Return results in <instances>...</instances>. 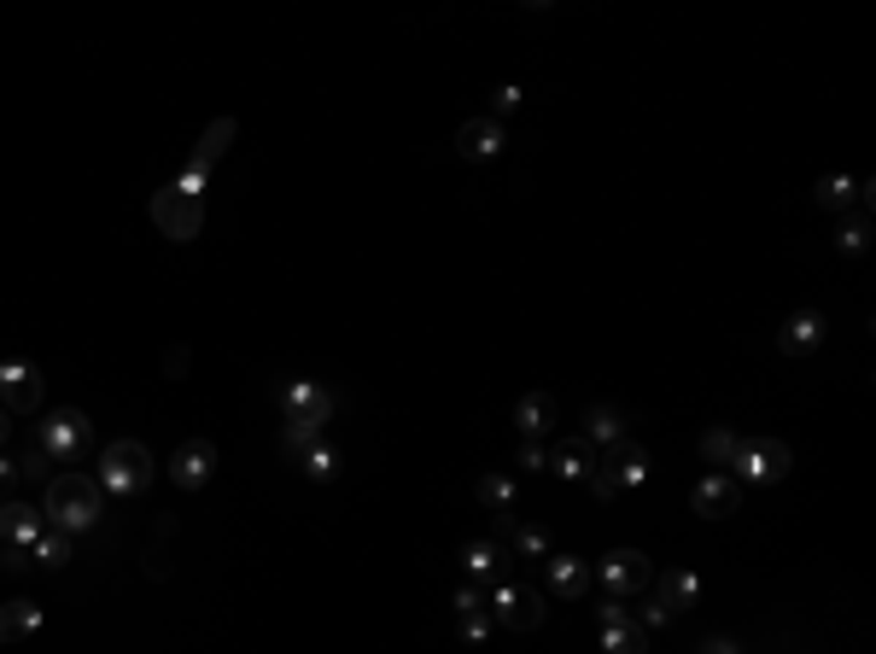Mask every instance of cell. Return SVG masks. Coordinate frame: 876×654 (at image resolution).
<instances>
[{
    "label": "cell",
    "mask_w": 876,
    "mask_h": 654,
    "mask_svg": "<svg viewBox=\"0 0 876 654\" xmlns=\"http://www.w3.org/2000/svg\"><path fill=\"white\" fill-rule=\"evenodd\" d=\"M106 514V497H99V479H88V474H54L47 479V509H42V520L54 532H94V520Z\"/></svg>",
    "instance_id": "obj_1"
},
{
    "label": "cell",
    "mask_w": 876,
    "mask_h": 654,
    "mask_svg": "<svg viewBox=\"0 0 876 654\" xmlns=\"http://www.w3.org/2000/svg\"><path fill=\"white\" fill-rule=\"evenodd\" d=\"M153 485V450L141 439H111L99 450V491H117V497H134Z\"/></svg>",
    "instance_id": "obj_2"
},
{
    "label": "cell",
    "mask_w": 876,
    "mask_h": 654,
    "mask_svg": "<svg viewBox=\"0 0 876 654\" xmlns=\"http://www.w3.org/2000/svg\"><path fill=\"white\" fill-rule=\"evenodd\" d=\"M153 228L164 234V240H193V234L205 228V205H199L193 193H181V188H158L153 193Z\"/></svg>",
    "instance_id": "obj_3"
},
{
    "label": "cell",
    "mask_w": 876,
    "mask_h": 654,
    "mask_svg": "<svg viewBox=\"0 0 876 654\" xmlns=\"http://www.w3.org/2000/svg\"><path fill=\"white\" fill-rule=\"evenodd\" d=\"M234 141V117H216V123L199 135V146L188 153V170H181L170 188H181V193H193V199H205V181H211V164L223 158V146Z\"/></svg>",
    "instance_id": "obj_4"
},
{
    "label": "cell",
    "mask_w": 876,
    "mask_h": 654,
    "mask_svg": "<svg viewBox=\"0 0 876 654\" xmlns=\"http://www.w3.org/2000/svg\"><path fill=\"white\" fill-rule=\"evenodd\" d=\"M47 532V520H42V509H29V502H0V538H7V549H12V573H24L29 567V549H36V538Z\"/></svg>",
    "instance_id": "obj_5"
},
{
    "label": "cell",
    "mask_w": 876,
    "mask_h": 654,
    "mask_svg": "<svg viewBox=\"0 0 876 654\" xmlns=\"http://www.w3.org/2000/svg\"><path fill=\"white\" fill-rule=\"evenodd\" d=\"M731 467H736V479H743V485H771V479L789 474V450L771 444V439H743V444H736V456H731Z\"/></svg>",
    "instance_id": "obj_6"
},
{
    "label": "cell",
    "mask_w": 876,
    "mask_h": 654,
    "mask_svg": "<svg viewBox=\"0 0 876 654\" xmlns=\"http://www.w3.org/2000/svg\"><path fill=\"white\" fill-rule=\"evenodd\" d=\"M36 444H42L54 462H76L82 450H88V421H82V409H54V415L42 421Z\"/></svg>",
    "instance_id": "obj_7"
},
{
    "label": "cell",
    "mask_w": 876,
    "mask_h": 654,
    "mask_svg": "<svg viewBox=\"0 0 876 654\" xmlns=\"http://www.w3.org/2000/svg\"><path fill=\"white\" fill-rule=\"evenodd\" d=\"M492 608H497V619L509 631H537V626H544V596L526 591V584H497Z\"/></svg>",
    "instance_id": "obj_8"
},
{
    "label": "cell",
    "mask_w": 876,
    "mask_h": 654,
    "mask_svg": "<svg viewBox=\"0 0 876 654\" xmlns=\"http://www.w3.org/2000/svg\"><path fill=\"white\" fill-rule=\"evenodd\" d=\"M281 404H286V421H322L328 427L333 392H328V385H316V380H286L281 385Z\"/></svg>",
    "instance_id": "obj_9"
},
{
    "label": "cell",
    "mask_w": 876,
    "mask_h": 654,
    "mask_svg": "<svg viewBox=\"0 0 876 654\" xmlns=\"http://www.w3.org/2000/svg\"><path fill=\"white\" fill-rule=\"evenodd\" d=\"M211 474H216V444H211V439H188V444L170 456V479L181 485V491H199Z\"/></svg>",
    "instance_id": "obj_10"
},
{
    "label": "cell",
    "mask_w": 876,
    "mask_h": 654,
    "mask_svg": "<svg viewBox=\"0 0 876 654\" xmlns=\"http://www.w3.org/2000/svg\"><path fill=\"white\" fill-rule=\"evenodd\" d=\"M42 404V374L29 362H0V409H36Z\"/></svg>",
    "instance_id": "obj_11"
},
{
    "label": "cell",
    "mask_w": 876,
    "mask_h": 654,
    "mask_svg": "<svg viewBox=\"0 0 876 654\" xmlns=\"http://www.w3.org/2000/svg\"><path fill=\"white\" fill-rule=\"evenodd\" d=\"M602 584H608L614 596H631L649 584V556L643 549H614L608 561H602Z\"/></svg>",
    "instance_id": "obj_12"
},
{
    "label": "cell",
    "mask_w": 876,
    "mask_h": 654,
    "mask_svg": "<svg viewBox=\"0 0 876 654\" xmlns=\"http://www.w3.org/2000/svg\"><path fill=\"white\" fill-rule=\"evenodd\" d=\"M457 153H462V158H492V153H502V123H497V117H474V123H462V129H457Z\"/></svg>",
    "instance_id": "obj_13"
},
{
    "label": "cell",
    "mask_w": 876,
    "mask_h": 654,
    "mask_svg": "<svg viewBox=\"0 0 876 654\" xmlns=\"http://www.w3.org/2000/svg\"><path fill=\"white\" fill-rule=\"evenodd\" d=\"M689 502H696V514H707V520H713V514H731V509H736V479H731V474H707L696 491H689Z\"/></svg>",
    "instance_id": "obj_14"
},
{
    "label": "cell",
    "mask_w": 876,
    "mask_h": 654,
    "mask_svg": "<svg viewBox=\"0 0 876 654\" xmlns=\"http://www.w3.org/2000/svg\"><path fill=\"white\" fill-rule=\"evenodd\" d=\"M549 591H561L567 602H579L584 591H591V567H584L579 556H549Z\"/></svg>",
    "instance_id": "obj_15"
},
{
    "label": "cell",
    "mask_w": 876,
    "mask_h": 654,
    "mask_svg": "<svg viewBox=\"0 0 876 654\" xmlns=\"http://www.w3.org/2000/svg\"><path fill=\"white\" fill-rule=\"evenodd\" d=\"M36 631H42L36 602H7V608H0V643H29Z\"/></svg>",
    "instance_id": "obj_16"
},
{
    "label": "cell",
    "mask_w": 876,
    "mask_h": 654,
    "mask_svg": "<svg viewBox=\"0 0 876 654\" xmlns=\"http://www.w3.org/2000/svg\"><path fill=\"white\" fill-rule=\"evenodd\" d=\"M818 340H824V316L818 310H795L783 322V333H778V345L789 350V357H795V350H813Z\"/></svg>",
    "instance_id": "obj_17"
},
{
    "label": "cell",
    "mask_w": 876,
    "mask_h": 654,
    "mask_svg": "<svg viewBox=\"0 0 876 654\" xmlns=\"http://www.w3.org/2000/svg\"><path fill=\"white\" fill-rule=\"evenodd\" d=\"M549 421H555V404H549V392H526L514 404V427L526 432V439H537V432H549Z\"/></svg>",
    "instance_id": "obj_18"
},
{
    "label": "cell",
    "mask_w": 876,
    "mask_h": 654,
    "mask_svg": "<svg viewBox=\"0 0 876 654\" xmlns=\"http://www.w3.org/2000/svg\"><path fill=\"white\" fill-rule=\"evenodd\" d=\"M602 649L608 654H649V631L619 619V626H602Z\"/></svg>",
    "instance_id": "obj_19"
},
{
    "label": "cell",
    "mask_w": 876,
    "mask_h": 654,
    "mask_svg": "<svg viewBox=\"0 0 876 654\" xmlns=\"http://www.w3.org/2000/svg\"><path fill=\"white\" fill-rule=\"evenodd\" d=\"M316 444H322V421H286V427H281V450H286V456L305 462Z\"/></svg>",
    "instance_id": "obj_20"
},
{
    "label": "cell",
    "mask_w": 876,
    "mask_h": 654,
    "mask_svg": "<svg viewBox=\"0 0 876 654\" xmlns=\"http://www.w3.org/2000/svg\"><path fill=\"white\" fill-rule=\"evenodd\" d=\"M608 467H614V479H619V491H626V485H643L649 479V456L637 444H626L619 450V456H608Z\"/></svg>",
    "instance_id": "obj_21"
},
{
    "label": "cell",
    "mask_w": 876,
    "mask_h": 654,
    "mask_svg": "<svg viewBox=\"0 0 876 654\" xmlns=\"http://www.w3.org/2000/svg\"><path fill=\"white\" fill-rule=\"evenodd\" d=\"M29 561H42V567H64V561H71V532H54V526H47L42 538H36V549H29Z\"/></svg>",
    "instance_id": "obj_22"
},
{
    "label": "cell",
    "mask_w": 876,
    "mask_h": 654,
    "mask_svg": "<svg viewBox=\"0 0 876 654\" xmlns=\"http://www.w3.org/2000/svg\"><path fill=\"white\" fill-rule=\"evenodd\" d=\"M497 561H502V544H497V538H474V544L462 549V567H467V573H474V579H485V573H492Z\"/></svg>",
    "instance_id": "obj_23"
},
{
    "label": "cell",
    "mask_w": 876,
    "mask_h": 654,
    "mask_svg": "<svg viewBox=\"0 0 876 654\" xmlns=\"http://www.w3.org/2000/svg\"><path fill=\"white\" fill-rule=\"evenodd\" d=\"M853 199H859V181H848V176H824L818 181V205L824 211H848Z\"/></svg>",
    "instance_id": "obj_24"
},
{
    "label": "cell",
    "mask_w": 876,
    "mask_h": 654,
    "mask_svg": "<svg viewBox=\"0 0 876 654\" xmlns=\"http://www.w3.org/2000/svg\"><path fill=\"white\" fill-rule=\"evenodd\" d=\"M736 444H743V439H736L731 427H713V432H707V439H701V456L713 462V467H731V456H736Z\"/></svg>",
    "instance_id": "obj_25"
},
{
    "label": "cell",
    "mask_w": 876,
    "mask_h": 654,
    "mask_svg": "<svg viewBox=\"0 0 876 654\" xmlns=\"http://www.w3.org/2000/svg\"><path fill=\"white\" fill-rule=\"evenodd\" d=\"M480 502H485V509H497V514L514 509V479L509 474H485L480 479Z\"/></svg>",
    "instance_id": "obj_26"
},
{
    "label": "cell",
    "mask_w": 876,
    "mask_h": 654,
    "mask_svg": "<svg viewBox=\"0 0 876 654\" xmlns=\"http://www.w3.org/2000/svg\"><path fill=\"white\" fill-rule=\"evenodd\" d=\"M696 596H701V579H696V573H666V596H661V602H666L672 614L689 608Z\"/></svg>",
    "instance_id": "obj_27"
},
{
    "label": "cell",
    "mask_w": 876,
    "mask_h": 654,
    "mask_svg": "<svg viewBox=\"0 0 876 654\" xmlns=\"http://www.w3.org/2000/svg\"><path fill=\"white\" fill-rule=\"evenodd\" d=\"M549 467H555L561 479H584V474H591V462H584V444H555Z\"/></svg>",
    "instance_id": "obj_28"
},
{
    "label": "cell",
    "mask_w": 876,
    "mask_h": 654,
    "mask_svg": "<svg viewBox=\"0 0 876 654\" xmlns=\"http://www.w3.org/2000/svg\"><path fill=\"white\" fill-rule=\"evenodd\" d=\"M509 544H514V556H526V561H549V538L537 526H514Z\"/></svg>",
    "instance_id": "obj_29"
},
{
    "label": "cell",
    "mask_w": 876,
    "mask_h": 654,
    "mask_svg": "<svg viewBox=\"0 0 876 654\" xmlns=\"http://www.w3.org/2000/svg\"><path fill=\"white\" fill-rule=\"evenodd\" d=\"M457 631H462V643H485L492 637V614H485V602H474V608H457Z\"/></svg>",
    "instance_id": "obj_30"
},
{
    "label": "cell",
    "mask_w": 876,
    "mask_h": 654,
    "mask_svg": "<svg viewBox=\"0 0 876 654\" xmlns=\"http://www.w3.org/2000/svg\"><path fill=\"white\" fill-rule=\"evenodd\" d=\"M305 474H310L316 485H328L333 474H340V450H333V444H316L310 456H305Z\"/></svg>",
    "instance_id": "obj_31"
},
{
    "label": "cell",
    "mask_w": 876,
    "mask_h": 654,
    "mask_svg": "<svg viewBox=\"0 0 876 654\" xmlns=\"http://www.w3.org/2000/svg\"><path fill=\"white\" fill-rule=\"evenodd\" d=\"M584 432H591L596 444H619V409H591L584 415Z\"/></svg>",
    "instance_id": "obj_32"
},
{
    "label": "cell",
    "mask_w": 876,
    "mask_h": 654,
    "mask_svg": "<svg viewBox=\"0 0 876 654\" xmlns=\"http://www.w3.org/2000/svg\"><path fill=\"white\" fill-rule=\"evenodd\" d=\"M584 485H591L596 497H614V491H619V479H614V467H608V462H596L591 474H584Z\"/></svg>",
    "instance_id": "obj_33"
},
{
    "label": "cell",
    "mask_w": 876,
    "mask_h": 654,
    "mask_svg": "<svg viewBox=\"0 0 876 654\" xmlns=\"http://www.w3.org/2000/svg\"><path fill=\"white\" fill-rule=\"evenodd\" d=\"M47 462H54V456H47V450L36 444V450H29V456L19 462V474H29V479H47Z\"/></svg>",
    "instance_id": "obj_34"
},
{
    "label": "cell",
    "mask_w": 876,
    "mask_h": 654,
    "mask_svg": "<svg viewBox=\"0 0 876 654\" xmlns=\"http://www.w3.org/2000/svg\"><path fill=\"white\" fill-rule=\"evenodd\" d=\"M865 234H871L865 223H848V228L836 234V240H841V251H865Z\"/></svg>",
    "instance_id": "obj_35"
},
{
    "label": "cell",
    "mask_w": 876,
    "mask_h": 654,
    "mask_svg": "<svg viewBox=\"0 0 876 654\" xmlns=\"http://www.w3.org/2000/svg\"><path fill=\"white\" fill-rule=\"evenodd\" d=\"M492 106H497V123H502V117H509V111L520 106V88H514V82H509V88H497V99H492Z\"/></svg>",
    "instance_id": "obj_36"
},
{
    "label": "cell",
    "mask_w": 876,
    "mask_h": 654,
    "mask_svg": "<svg viewBox=\"0 0 876 654\" xmlns=\"http://www.w3.org/2000/svg\"><path fill=\"white\" fill-rule=\"evenodd\" d=\"M549 456H544V444H537V439H526V444H520V467H544Z\"/></svg>",
    "instance_id": "obj_37"
},
{
    "label": "cell",
    "mask_w": 876,
    "mask_h": 654,
    "mask_svg": "<svg viewBox=\"0 0 876 654\" xmlns=\"http://www.w3.org/2000/svg\"><path fill=\"white\" fill-rule=\"evenodd\" d=\"M666 619H672V608H666V602H649V608H643V631L666 626Z\"/></svg>",
    "instance_id": "obj_38"
},
{
    "label": "cell",
    "mask_w": 876,
    "mask_h": 654,
    "mask_svg": "<svg viewBox=\"0 0 876 654\" xmlns=\"http://www.w3.org/2000/svg\"><path fill=\"white\" fill-rule=\"evenodd\" d=\"M701 654H743V649H736L731 637H707V643H701Z\"/></svg>",
    "instance_id": "obj_39"
},
{
    "label": "cell",
    "mask_w": 876,
    "mask_h": 654,
    "mask_svg": "<svg viewBox=\"0 0 876 654\" xmlns=\"http://www.w3.org/2000/svg\"><path fill=\"white\" fill-rule=\"evenodd\" d=\"M12 479H19V462H7V456H0V491H7Z\"/></svg>",
    "instance_id": "obj_40"
},
{
    "label": "cell",
    "mask_w": 876,
    "mask_h": 654,
    "mask_svg": "<svg viewBox=\"0 0 876 654\" xmlns=\"http://www.w3.org/2000/svg\"><path fill=\"white\" fill-rule=\"evenodd\" d=\"M7 432H12V421H7V409H0V444H7Z\"/></svg>",
    "instance_id": "obj_41"
}]
</instances>
